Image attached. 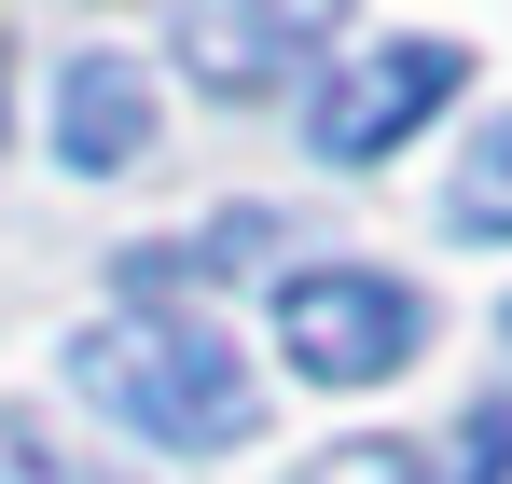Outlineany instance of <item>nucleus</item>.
<instances>
[{"mask_svg":"<svg viewBox=\"0 0 512 484\" xmlns=\"http://www.w3.org/2000/svg\"><path fill=\"white\" fill-rule=\"evenodd\" d=\"M70 388H84L97 415H125L139 443H167V457H222V443H250V429H263L236 332H222V319H194V305L97 319L84 346H70Z\"/></svg>","mask_w":512,"mask_h":484,"instance_id":"nucleus-1","label":"nucleus"},{"mask_svg":"<svg viewBox=\"0 0 512 484\" xmlns=\"http://www.w3.org/2000/svg\"><path fill=\"white\" fill-rule=\"evenodd\" d=\"M277 346L319 388H388L429 346V305H416V277H388V263H305L277 291Z\"/></svg>","mask_w":512,"mask_h":484,"instance_id":"nucleus-2","label":"nucleus"},{"mask_svg":"<svg viewBox=\"0 0 512 484\" xmlns=\"http://www.w3.org/2000/svg\"><path fill=\"white\" fill-rule=\"evenodd\" d=\"M457 83H471V56H457V42H374L360 70L319 83L305 139H319V166H374V153H402V139H416Z\"/></svg>","mask_w":512,"mask_h":484,"instance_id":"nucleus-3","label":"nucleus"},{"mask_svg":"<svg viewBox=\"0 0 512 484\" xmlns=\"http://www.w3.org/2000/svg\"><path fill=\"white\" fill-rule=\"evenodd\" d=\"M333 14L346 0H180V70L222 83V97H250V83H277L291 56H319Z\"/></svg>","mask_w":512,"mask_h":484,"instance_id":"nucleus-4","label":"nucleus"},{"mask_svg":"<svg viewBox=\"0 0 512 484\" xmlns=\"http://www.w3.org/2000/svg\"><path fill=\"white\" fill-rule=\"evenodd\" d=\"M56 153L84 166V180H111V166L153 153V97H139V70H125V56H84V70L56 83Z\"/></svg>","mask_w":512,"mask_h":484,"instance_id":"nucleus-5","label":"nucleus"},{"mask_svg":"<svg viewBox=\"0 0 512 484\" xmlns=\"http://www.w3.org/2000/svg\"><path fill=\"white\" fill-rule=\"evenodd\" d=\"M457 236H512V111L499 125H471V153H457Z\"/></svg>","mask_w":512,"mask_h":484,"instance_id":"nucleus-6","label":"nucleus"},{"mask_svg":"<svg viewBox=\"0 0 512 484\" xmlns=\"http://www.w3.org/2000/svg\"><path fill=\"white\" fill-rule=\"evenodd\" d=\"M0 484H125V471H84V457H70L42 415H14V402H0Z\"/></svg>","mask_w":512,"mask_h":484,"instance_id":"nucleus-7","label":"nucleus"},{"mask_svg":"<svg viewBox=\"0 0 512 484\" xmlns=\"http://www.w3.org/2000/svg\"><path fill=\"white\" fill-rule=\"evenodd\" d=\"M305 484H443V457H416V443H333V457H305Z\"/></svg>","mask_w":512,"mask_h":484,"instance_id":"nucleus-8","label":"nucleus"},{"mask_svg":"<svg viewBox=\"0 0 512 484\" xmlns=\"http://www.w3.org/2000/svg\"><path fill=\"white\" fill-rule=\"evenodd\" d=\"M443 484H512V402H471V429L443 443Z\"/></svg>","mask_w":512,"mask_h":484,"instance_id":"nucleus-9","label":"nucleus"},{"mask_svg":"<svg viewBox=\"0 0 512 484\" xmlns=\"http://www.w3.org/2000/svg\"><path fill=\"white\" fill-rule=\"evenodd\" d=\"M499 332H512V305H499Z\"/></svg>","mask_w":512,"mask_h":484,"instance_id":"nucleus-10","label":"nucleus"}]
</instances>
